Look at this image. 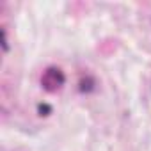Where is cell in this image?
Instances as JSON below:
<instances>
[{
  "label": "cell",
  "instance_id": "2",
  "mask_svg": "<svg viewBox=\"0 0 151 151\" xmlns=\"http://www.w3.org/2000/svg\"><path fill=\"white\" fill-rule=\"evenodd\" d=\"M93 89H94V82H93V78H87V80H82V82H80V91L89 93V91H93Z\"/></svg>",
  "mask_w": 151,
  "mask_h": 151
},
{
  "label": "cell",
  "instance_id": "3",
  "mask_svg": "<svg viewBox=\"0 0 151 151\" xmlns=\"http://www.w3.org/2000/svg\"><path fill=\"white\" fill-rule=\"evenodd\" d=\"M50 110H52V109H50L48 105H39V112H41V116H45L43 112H50Z\"/></svg>",
  "mask_w": 151,
  "mask_h": 151
},
{
  "label": "cell",
  "instance_id": "1",
  "mask_svg": "<svg viewBox=\"0 0 151 151\" xmlns=\"http://www.w3.org/2000/svg\"><path fill=\"white\" fill-rule=\"evenodd\" d=\"M64 80L66 77L59 68H48L41 78V84L46 91H57L60 86H64Z\"/></svg>",
  "mask_w": 151,
  "mask_h": 151
}]
</instances>
